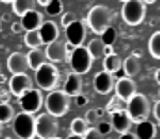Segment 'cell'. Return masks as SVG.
I'll list each match as a JSON object with an SVG mask.
<instances>
[{
	"mask_svg": "<svg viewBox=\"0 0 160 139\" xmlns=\"http://www.w3.org/2000/svg\"><path fill=\"white\" fill-rule=\"evenodd\" d=\"M136 137L138 139H155L157 137V124L151 123L149 119L136 123Z\"/></svg>",
	"mask_w": 160,
	"mask_h": 139,
	"instance_id": "obj_20",
	"label": "cell"
},
{
	"mask_svg": "<svg viewBox=\"0 0 160 139\" xmlns=\"http://www.w3.org/2000/svg\"><path fill=\"white\" fill-rule=\"evenodd\" d=\"M9 95H11L9 91H2L0 93V100L2 102H9Z\"/></svg>",
	"mask_w": 160,
	"mask_h": 139,
	"instance_id": "obj_41",
	"label": "cell"
},
{
	"mask_svg": "<svg viewBox=\"0 0 160 139\" xmlns=\"http://www.w3.org/2000/svg\"><path fill=\"white\" fill-rule=\"evenodd\" d=\"M43 22V15H41L38 9H32V11H26L22 17H21V26L22 30H38L39 24Z\"/></svg>",
	"mask_w": 160,
	"mask_h": 139,
	"instance_id": "obj_19",
	"label": "cell"
},
{
	"mask_svg": "<svg viewBox=\"0 0 160 139\" xmlns=\"http://www.w3.org/2000/svg\"><path fill=\"white\" fill-rule=\"evenodd\" d=\"M119 139H138V137H136L134 132H123V134L119 136Z\"/></svg>",
	"mask_w": 160,
	"mask_h": 139,
	"instance_id": "obj_39",
	"label": "cell"
},
{
	"mask_svg": "<svg viewBox=\"0 0 160 139\" xmlns=\"http://www.w3.org/2000/svg\"><path fill=\"white\" fill-rule=\"evenodd\" d=\"M121 17L128 26H138L145 19V4L142 0H125L121 7Z\"/></svg>",
	"mask_w": 160,
	"mask_h": 139,
	"instance_id": "obj_5",
	"label": "cell"
},
{
	"mask_svg": "<svg viewBox=\"0 0 160 139\" xmlns=\"http://www.w3.org/2000/svg\"><path fill=\"white\" fill-rule=\"evenodd\" d=\"M84 119H86L88 123H95V121L99 119V117H97V109H89V111L86 113V117H84Z\"/></svg>",
	"mask_w": 160,
	"mask_h": 139,
	"instance_id": "obj_36",
	"label": "cell"
},
{
	"mask_svg": "<svg viewBox=\"0 0 160 139\" xmlns=\"http://www.w3.org/2000/svg\"><path fill=\"white\" fill-rule=\"evenodd\" d=\"M19 102H21V108L22 111L26 113H36L39 111V108L43 106V96H41V91L39 89H34L30 87L28 91H24L22 95H19Z\"/></svg>",
	"mask_w": 160,
	"mask_h": 139,
	"instance_id": "obj_9",
	"label": "cell"
},
{
	"mask_svg": "<svg viewBox=\"0 0 160 139\" xmlns=\"http://www.w3.org/2000/svg\"><path fill=\"white\" fill-rule=\"evenodd\" d=\"M11 6H13V13L19 15V17H22L26 11L36 9V0H13Z\"/></svg>",
	"mask_w": 160,
	"mask_h": 139,
	"instance_id": "obj_24",
	"label": "cell"
},
{
	"mask_svg": "<svg viewBox=\"0 0 160 139\" xmlns=\"http://www.w3.org/2000/svg\"><path fill=\"white\" fill-rule=\"evenodd\" d=\"M43 106H45V109H47L48 115H52V117L58 119V117H63L69 111L71 100H69V96L63 91L54 89V91H50L47 95V98L43 100Z\"/></svg>",
	"mask_w": 160,
	"mask_h": 139,
	"instance_id": "obj_3",
	"label": "cell"
},
{
	"mask_svg": "<svg viewBox=\"0 0 160 139\" xmlns=\"http://www.w3.org/2000/svg\"><path fill=\"white\" fill-rule=\"evenodd\" d=\"M77 21V15L75 13H63L62 15V26L65 28V26H69L71 22H75Z\"/></svg>",
	"mask_w": 160,
	"mask_h": 139,
	"instance_id": "obj_35",
	"label": "cell"
},
{
	"mask_svg": "<svg viewBox=\"0 0 160 139\" xmlns=\"http://www.w3.org/2000/svg\"><path fill=\"white\" fill-rule=\"evenodd\" d=\"M142 2H143V4H157L158 0H142Z\"/></svg>",
	"mask_w": 160,
	"mask_h": 139,
	"instance_id": "obj_44",
	"label": "cell"
},
{
	"mask_svg": "<svg viewBox=\"0 0 160 139\" xmlns=\"http://www.w3.org/2000/svg\"><path fill=\"white\" fill-rule=\"evenodd\" d=\"M52 139H60V137H58V136H56V137H52Z\"/></svg>",
	"mask_w": 160,
	"mask_h": 139,
	"instance_id": "obj_47",
	"label": "cell"
},
{
	"mask_svg": "<svg viewBox=\"0 0 160 139\" xmlns=\"http://www.w3.org/2000/svg\"><path fill=\"white\" fill-rule=\"evenodd\" d=\"M8 139H13V137H8Z\"/></svg>",
	"mask_w": 160,
	"mask_h": 139,
	"instance_id": "obj_48",
	"label": "cell"
},
{
	"mask_svg": "<svg viewBox=\"0 0 160 139\" xmlns=\"http://www.w3.org/2000/svg\"><path fill=\"white\" fill-rule=\"evenodd\" d=\"M26 59H28V69H32V71L39 69L43 63H47L45 50H41V48H30V52L26 54Z\"/></svg>",
	"mask_w": 160,
	"mask_h": 139,
	"instance_id": "obj_22",
	"label": "cell"
},
{
	"mask_svg": "<svg viewBox=\"0 0 160 139\" xmlns=\"http://www.w3.org/2000/svg\"><path fill=\"white\" fill-rule=\"evenodd\" d=\"M114 89H116V96H119L123 102H127L134 93H136V84L132 78L125 76V78H119L116 84H114Z\"/></svg>",
	"mask_w": 160,
	"mask_h": 139,
	"instance_id": "obj_16",
	"label": "cell"
},
{
	"mask_svg": "<svg viewBox=\"0 0 160 139\" xmlns=\"http://www.w3.org/2000/svg\"><path fill=\"white\" fill-rule=\"evenodd\" d=\"M41 37V43L43 45H50L52 41H56L60 37V30H58V24L52 22V21H43L38 28Z\"/></svg>",
	"mask_w": 160,
	"mask_h": 139,
	"instance_id": "obj_15",
	"label": "cell"
},
{
	"mask_svg": "<svg viewBox=\"0 0 160 139\" xmlns=\"http://www.w3.org/2000/svg\"><path fill=\"white\" fill-rule=\"evenodd\" d=\"M101 41H102V45H108L112 46L116 43V39H118V30L114 28V26H108L102 34H101V37H99Z\"/></svg>",
	"mask_w": 160,
	"mask_h": 139,
	"instance_id": "obj_29",
	"label": "cell"
},
{
	"mask_svg": "<svg viewBox=\"0 0 160 139\" xmlns=\"http://www.w3.org/2000/svg\"><path fill=\"white\" fill-rule=\"evenodd\" d=\"M63 93L67 96H77L82 93V78L77 72H69L65 82H63Z\"/></svg>",
	"mask_w": 160,
	"mask_h": 139,
	"instance_id": "obj_18",
	"label": "cell"
},
{
	"mask_svg": "<svg viewBox=\"0 0 160 139\" xmlns=\"http://www.w3.org/2000/svg\"><path fill=\"white\" fill-rule=\"evenodd\" d=\"M24 45L28 48H39L43 43H41V37H39V32L38 30H28L24 34Z\"/></svg>",
	"mask_w": 160,
	"mask_h": 139,
	"instance_id": "obj_28",
	"label": "cell"
},
{
	"mask_svg": "<svg viewBox=\"0 0 160 139\" xmlns=\"http://www.w3.org/2000/svg\"><path fill=\"white\" fill-rule=\"evenodd\" d=\"M116 109H123V100H121L119 96H114V98L110 100V104L106 106V111H108V113H112V111H116Z\"/></svg>",
	"mask_w": 160,
	"mask_h": 139,
	"instance_id": "obj_33",
	"label": "cell"
},
{
	"mask_svg": "<svg viewBox=\"0 0 160 139\" xmlns=\"http://www.w3.org/2000/svg\"><path fill=\"white\" fill-rule=\"evenodd\" d=\"M112 21H114V11L106 6H93L88 11V17H86V22H88L89 30L93 34H99V35L108 26H112Z\"/></svg>",
	"mask_w": 160,
	"mask_h": 139,
	"instance_id": "obj_1",
	"label": "cell"
},
{
	"mask_svg": "<svg viewBox=\"0 0 160 139\" xmlns=\"http://www.w3.org/2000/svg\"><path fill=\"white\" fill-rule=\"evenodd\" d=\"M67 61H69L73 72H77V74H86V72H89V69H91V65H93V58L89 56L88 48L84 45L75 46V48L69 52Z\"/></svg>",
	"mask_w": 160,
	"mask_h": 139,
	"instance_id": "obj_4",
	"label": "cell"
},
{
	"mask_svg": "<svg viewBox=\"0 0 160 139\" xmlns=\"http://www.w3.org/2000/svg\"><path fill=\"white\" fill-rule=\"evenodd\" d=\"M82 137H84V139H102L104 136H101L97 128H93V126H89V128L86 130V134H84Z\"/></svg>",
	"mask_w": 160,
	"mask_h": 139,
	"instance_id": "obj_34",
	"label": "cell"
},
{
	"mask_svg": "<svg viewBox=\"0 0 160 139\" xmlns=\"http://www.w3.org/2000/svg\"><path fill=\"white\" fill-rule=\"evenodd\" d=\"M8 71H9L11 74L26 72V71H28V59H26V54H22V52H13V54L8 58Z\"/></svg>",
	"mask_w": 160,
	"mask_h": 139,
	"instance_id": "obj_17",
	"label": "cell"
},
{
	"mask_svg": "<svg viewBox=\"0 0 160 139\" xmlns=\"http://www.w3.org/2000/svg\"><path fill=\"white\" fill-rule=\"evenodd\" d=\"M127 115L130 117L132 123H140V121H145L151 113V102L145 95L142 93H134L128 100H127Z\"/></svg>",
	"mask_w": 160,
	"mask_h": 139,
	"instance_id": "obj_2",
	"label": "cell"
},
{
	"mask_svg": "<svg viewBox=\"0 0 160 139\" xmlns=\"http://www.w3.org/2000/svg\"><path fill=\"white\" fill-rule=\"evenodd\" d=\"M0 2H4V4H11L13 0H0Z\"/></svg>",
	"mask_w": 160,
	"mask_h": 139,
	"instance_id": "obj_45",
	"label": "cell"
},
{
	"mask_svg": "<svg viewBox=\"0 0 160 139\" xmlns=\"http://www.w3.org/2000/svg\"><path fill=\"white\" fill-rule=\"evenodd\" d=\"M45 56H47V61H48V63H62V61H67L69 46H67V43L56 39V41H52L50 45H47Z\"/></svg>",
	"mask_w": 160,
	"mask_h": 139,
	"instance_id": "obj_11",
	"label": "cell"
},
{
	"mask_svg": "<svg viewBox=\"0 0 160 139\" xmlns=\"http://www.w3.org/2000/svg\"><path fill=\"white\" fill-rule=\"evenodd\" d=\"M58 132H60V124L56 117L48 113H41L36 117V136L39 139H52L58 136Z\"/></svg>",
	"mask_w": 160,
	"mask_h": 139,
	"instance_id": "obj_8",
	"label": "cell"
},
{
	"mask_svg": "<svg viewBox=\"0 0 160 139\" xmlns=\"http://www.w3.org/2000/svg\"><path fill=\"white\" fill-rule=\"evenodd\" d=\"M67 139H84V137H82V136H75V134H71Z\"/></svg>",
	"mask_w": 160,
	"mask_h": 139,
	"instance_id": "obj_43",
	"label": "cell"
},
{
	"mask_svg": "<svg viewBox=\"0 0 160 139\" xmlns=\"http://www.w3.org/2000/svg\"><path fill=\"white\" fill-rule=\"evenodd\" d=\"M15 117V109L9 102H0V124H8L9 121H13Z\"/></svg>",
	"mask_w": 160,
	"mask_h": 139,
	"instance_id": "obj_26",
	"label": "cell"
},
{
	"mask_svg": "<svg viewBox=\"0 0 160 139\" xmlns=\"http://www.w3.org/2000/svg\"><path fill=\"white\" fill-rule=\"evenodd\" d=\"M86 41V24L82 21H75L69 26H65V43L67 46H80Z\"/></svg>",
	"mask_w": 160,
	"mask_h": 139,
	"instance_id": "obj_10",
	"label": "cell"
},
{
	"mask_svg": "<svg viewBox=\"0 0 160 139\" xmlns=\"http://www.w3.org/2000/svg\"><path fill=\"white\" fill-rule=\"evenodd\" d=\"M97 130H99V134L101 136H108L110 132H112V124H110V121L108 119H101L99 123H97V126H95Z\"/></svg>",
	"mask_w": 160,
	"mask_h": 139,
	"instance_id": "obj_32",
	"label": "cell"
},
{
	"mask_svg": "<svg viewBox=\"0 0 160 139\" xmlns=\"http://www.w3.org/2000/svg\"><path fill=\"white\" fill-rule=\"evenodd\" d=\"M88 128H89V123L84 117H77L71 123V134H75V136H84Z\"/></svg>",
	"mask_w": 160,
	"mask_h": 139,
	"instance_id": "obj_27",
	"label": "cell"
},
{
	"mask_svg": "<svg viewBox=\"0 0 160 139\" xmlns=\"http://www.w3.org/2000/svg\"><path fill=\"white\" fill-rule=\"evenodd\" d=\"M13 132L19 139H34L36 137V119L32 113L21 111L13 117Z\"/></svg>",
	"mask_w": 160,
	"mask_h": 139,
	"instance_id": "obj_6",
	"label": "cell"
},
{
	"mask_svg": "<svg viewBox=\"0 0 160 139\" xmlns=\"http://www.w3.org/2000/svg\"><path fill=\"white\" fill-rule=\"evenodd\" d=\"M86 48H88L89 56L93 58V61L102 58V50H104V45H102V41H101L99 37H97V39H91V41L86 45Z\"/></svg>",
	"mask_w": 160,
	"mask_h": 139,
	"instance_id": "obj_25",
	"label": "cell"
},
{
	"mask_svg": "<svg viewBox=\"0 0 160 139\" xmlns=\"http://www.w3.org/2000/svg\"><path fill=\"white\" fill-rule=\"evenodd\" d=\"M0 134H2V124H0Z\"/></svg>",
	"mask_w": 160,
	"mask_h": 139,
	"instance_id": "obj_46",
	"label": "cell"
},
{
	"mask_svg": "<svg viewBox=\"0 0 160 139\" xmlns=\"http://www.w3.org/2000/svg\"><path fill=\"white\" fill-rule=\"evenodd\" d=\"M45 9H47L48 15H62V2L60 0H50L45 6Z\"/></svg>",
	"mask_w": 160,
	"mask_h": 139,
	"instance_id": "obj_31",
	"label": "cell"
},
{
	"mask_svg": "<svg viewBox=\"0 0 160 139\" xmlns=\"http://www.w3.org/2000/svg\"><path fill=\"white\" fill-rule=\"evenodd\" d=\"M32 87V78L26 74V72H21V74H13L11 80H9V93L19 96L24 91H28Z\"/></svg>",
	"mask_w": 160,
	"mask_h": 139,
	"instance_id": "obj_14",
	"label": "cell"
},
{
	"mask_svg": "<svg viewBox=\"0 0 160 139\" xmlns=\"http://www.w3.org/2000/svg\"><path fill=\"white\" fill-rule=\"evenodd\" d=\"M121 2H125V0H121Z\"/></svg>",
	"mask_w": 160,
	"mask_h": 139,
	"instance_id": "obj_49",
	"label": "cell"
},
{
	"mask_svg": "<svg viewBox=\"0 0 160 139\" xmlns=\"http://www.w3.org/2000/svg\"><path fill=\"white\" fill-rule=\"evenodd\" d=\"M60 80V71L56 69L54 63H43L39 69H36V84L39 86V89H54L58 86Z\"/></svg>",
	"mask_w": 160,
	"mask_h": 139,
	"instance_id": "obj_7",
	"label": "cell"
},
{
	"mask_svg": "<svg viewBox=\"0 0 160 139\" xmlns=\"http://www.w3.org/2000/svg\"><path fill=\"white\" fill-rule=\"evenodd\" d=\"M114 74H110V72H106V71H101V72H97L95 74V78H93V87H95V91L99 93V95H108V93L114 91Z\"/></svg>",
	"mask_w": 160,
	"mask_h": 139,
	"instance_id": "obj_12",
	"label": "cell"
},
{
	"mask_svg": "<svg viewBox=\"0 0 160 139\" xmlns=\"http://www.w3.org/2000/svg\"><path fill=\"white\" fill-rule=\"evenodd\" d=\"M121 65H123V59L116 52L108 54V56H102V71H106L110 74H116V72H121Z\"/></svg>",
	"mask_w": 160,
	"mask_h": 139,
	"instance_id": "obj_21",
	"label": "cell"
},
{
	"mask_svg": "<svg viewBox=\"0 0 160 139\" xmlns=\"http://www.w3.org/2000/svg\"><path fill=\"white\" fill-rule=\"evenodd\" d=\"M48 2H50V0H36V4H39V6H43V7H45Z\"/></svg>",
	"mask_w": 160,
	"mask_h": 139,
	"instance_id": "obj_42",
	"label": "cell"
},
{
	"mask_svg": "<svg viewBox=\"0 0 160 139\" xmlns=\"http://www.w3.org/2000/svg\"><path fill=\"white\" fill-rule=\"evenodd\" d=\"M11 32H13V34H21V32H22L21 22H13V24H11Z\"/></svg>",
	"mask_w": 160,
	"mask_h": 139,
	"instance_id": "obj_40",
	"label": "cell"
},
{
	"mask_svg": "<svg viewBox=\"0 0 160 139\" xmlns=\"http://www.w3.org/2000/svg\"><path fill=\"white\" fill-rule=\"evenodd\" d=\"M140 58L136 56V54H132V56H128L125 61H123V65H121V69L125 71V74L128 76V78H132V76H136L138 72H140V61H138Z\"/></svg>",
	"mask_w": 160,
	"mask_h": 139,
	"instance_id": "obj_23",
	"label": "cell"
},
{
	"mask_svg": "<svg viewBox=\"0 0 160 139\" xmlns=\"http://www.w3.org/2000/svg\"><path fill=\"white\" fill-rule=\"evenodd\" d=\"M153 113H155V121L158 123L160 121V102H155V106H153Z\"/></svg>",
	"mask_w": 160,
	"mask_h": 139,
	"instance_id": "obj_38",
	"label": "cell"
},
{
	"mask_svg": "<svg viewBox=\"0 0 160 139\" xmlns=\"http://www.w3.org/2000/svg\"><path fill=\"white\" fill-rule=\"evenodd\" d=\"M110 124H112V130H116L118 134H123V132L130 130L132 121H130V117L127 115L125 109H116V111L110 113Z\"/></svg>",
	"mask_w": 160,
	"mask_h": 139,
	"instance_id": "obj_13",
	"label": "cell"
},
{
	"mask_svg": "<svg viewBox=\"0 0 160 139\" xmlns=\"http://www.w3.org/2000/svg\"><path fill=\"white\" fill-rule=\"evenodd\" d=\"M149 54L157 59L160 58V32H155L149 37Z\"/></svg>",
	"mask_w": 160,
	"mask_h": 139,
	"instance_id": "obj_30",
	"label": "cell"
},
{
	"mask_svg": "<svg viewBox=\"0 0 160 139\" xmlns=\"http://www.w3.org/2000/svg\"><path fill=\"white\" fill-rule=\"evenodd\" d=\"M75 102H77V106H84V104H88V96L80 93V95L75 96Z\"/></svg>",
	"mask_w": 160,
	"mask_h": 139,
	"instance_id": "obj_37",
	"label": "cell"
}]
</instances>
